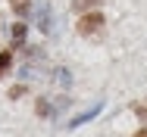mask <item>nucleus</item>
<instances>
[{
  "instance_id": "20e7f679",
  "label": "nucleus",
  "mask_w": 147,
  "mask_h": 137,
  "mask_svg": "<svg viewBox=\"0 0 147 137\" xmlns=\"http://www.w3.org/2000/svg\"><path fill=\"white\" fill-rule=\"evenodd\" d=\"M9 62H13V53H9V50H0V78H3V72L9 69Z\"/></svg>"
},
{
  "instance_id": "6e6552de",
  "label": "nucleus",
  "mask_w": 147,
  "mask_h": 137,
  "mask_svg": "<svg viewBox=\"0 0 147 137\" xmlns=\"http://www.w3.org/2000/svg\"><path fill=\"white\" fill-rule=\"evenodd\" d=\"M13 34H16V44H19V41H22V34H25V25H16V31H13Z\"/></svg>"
},
{
  "instance_id": "f257e3e1",
  "label": "nucleus",
  "mask_w": 147,
  "mask_h": 137,
  "mask_svg": "<svg viewBox=\"0 0 147 137\" xmlns=\"http://www.w3.org/2000/svg\"><path fill=\"white\" fill-rule=\"evenodd\" d=\"M100 28H103V16H100V13H85V16L78 19V34H85V37H88V34H97Z\"/></svg>"
},
{
  "instance_id": "7ed1b4c3",
  "label": "nucleus",
  "mask_w": 147,
  "mask_h": 137,
  "mask_svg": "<svg viewBox=\"0 0 147 137\" xmlns=\"http://www.w3.org/2000/svg\"><path fill=\"white\" fill-rule=\"evenodd\" d=\"M38 25L44 28V31H50V16H47V6H44V3L38 6Z\"/></svg>"
},
{
  "instance_id": "f03ea898",
  "label": "nucleus",
  "mask_w": 147,
  "mask_h": 137,
  "mask_svg": "<svg viewBox=\"0 0 147 137\" xmlns=\"http://www.w3.org/2000/svg\"><path fill=\"white\" fill-rule=\"evenodd\" d=\"M100 109H103V103H94L91 109H85V112H82V115H75V118L69 122V128H78V125H85V122H91V118H94V115H97V112H100Z\"/></svg>"
},
{
  "instance_id": "39448f33",
  "label": "nucleus",
  "mask_w": 147,
  "mask_h": 137,
  "mask_svg": "<svg viewBox=\"0 0 147 137\" xmlns=\"http://www.w3.org/2000/svg\"><path fill=\"white\" fill-rule=\"evenodd\" d=\"M94 3H100V0H75V9L85 16V9H88V6H94Z\"/></svg>"
},
{
  "instance_id": "0eeeda50",
  "label": "nucleus",
  "mask_w": 147,
  "mask_h": 137,
  "mask_svg": "<svg viewBox=\"0 0 147 137\" xmlns=\"http://www.w3.org/2000/svg\"><path fill=\"white\" fill-rule=\"evenodd\" d=\"M131 109L138 112V118H144V122H147V103H135Z\"/></svg>"
},
{
  "instance_id": "1a4fd4ad",
  "label": "nucleus",
  "mask_w": 147,
  "mask_h": 137,
  "mask_svg": "<svg viewBox=\"0 0 147 137\" xmlns=\"http://www.w3.org/2000/svg\"><path fill=\"white\" fill-rule=\"evenodd\" d=\"M135 137H147V128H144V131H138V134H135Z\"/></svg>"
},
{
  "instance_id": "423d86ee",
  "label": "nucleus",
  "mask_w": 147,
  "mask_h": 137,
  "mask_svg": "<svg viewBox=\"0 0 147 137\" xmlns=\"http://www.w3.org/2000/svg\"><path fill=\"white\" fill-rule=\"evenodd\" d=\"M13 6H16V13H19V16H25V13H28V0H13Z\"/></svg>"
}]
</instances>
